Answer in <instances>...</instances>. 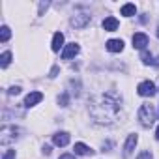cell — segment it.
Listing matches in <instances>:
<instances>
[{"label": "cell", "mask_w": 159, "mask_h": 159, "mask_svg": "<svg viewBox=\"0 0 159 159\" xmlns=\"http://www.w3.org/2000/svg\"><path fill=\"white\" fill-rule=\"evenodd\" d=\"M120 112V99L114 94H103L90 105V114L98 124H112Z\"/></svg>", "instance_id": "1"}, {"label": "cell", "mask_w": 159, "mask_h": 159, "mask_svg": "<svg viewBox=\"0 0 159 159\" xmlns=\"http://www.w3.org/2000/svg\"><path fill=\"white\" fill-rule=\"evenodd\" d=\"M139 120H140L142 127H150L155 122V111H153V107L148 105V103L140 105V109H139Z\"/></svg>", "instance_id": "2"}, {"label": "cell", "mask_w": 159, "mask_h": 159, "mask_svg": "<svg viewBox=\"0 0 159 159\" xmlns=\"http://www.w3.org/2000/svg\"><path fill=\"white\" fill-rule=\"evenodd\" d=\"M17 133H19V129H17L15 125H4L2 131H0V144H4V146L10 144L11 140H15V139L19 137Z\"/></svg>", "instance_id": "3"}, {"label": "cell", "mask_w": 159, "mask_h": 159, "mask_svg": "<svg viewBox=\"0 0 159 159\" xmlns=\"http://www.w3.org/2000/svg\"><path fill=\"white\" fill-rule=\"evenodd\" d=\"M137 92H139V96H142V98H152L157 90H155V84H153L152 81H142V83L139 84Z\"/></svg>", "instance_id": "4"}, {"label": "cell", "mask_w": 159, "mask_h": 159, "mask_svg": "<svg viewBox=\"0 0 159 159\" xmlns=\"http://www.w3.org/2000/svg\"><path fill=\"white\" fill-rule=\"evenodd\" d=\"M88 23H90V15L88 13H77V15L71 17V25L75 28H84Z\"/></svg>", "instance_id": "5"}, {"label": "cell", "mask_w": 159, "mask_h": 159, "mask_svg": "<svg viewBox=\"0 0 159 159\" xmlns=\"http://www.w3.org/2000/svg\"><path fill=\"white\" fill-rule=\"evenodd\" d=\"M146 45H148V36L142 34V32H137L133 36V47L140 49V51H146Z\"/></svg>", "instance_id": "6"}, {"label": "cell", "mask_w": 159, "mask_h": 159, "mask_svg": "<svg viewBox=\"0 0 159 159\" xmlns=\"http://www.w3.org/2000/svg\"><path fill=\"white\" fill-rule=\"evenodd\" d=\"M79 54V45L73 41V43H67L66 47H64V51H62V58L64 60H69V58H73V56H77Z\"/></svg>", "instance_id": "7"}, {"label": "cell", "mask_w": 159, "mask_h": 159, "mask_svg": "<svg viewBox=\"0 0 159 159\" xmlns=\"http://www.w3.org/2000/svg\"><path fill=\"white\" fill-rule=\"evenodd\" d=\"M52 142H54V146H67L69 144V133H66V131H62V133H56V135H52Z\"/></svg>", "instance_id": "8"}, {"label": "cell", "mask_w": 159, "mask_h": 159, "mask_svg": "<svg viewBox=\"0 0 159 159\" xmlns=\"http://www.w3.org/2000/svg\"><path fill=\"white\" fill-rule=\"evenodd\" d=\"M41 99H43V94H41V92H30V94L26 96V99H25V105H26V107H34V105H38Z\"/></svg>", "instance_id": "9"}, {"label": "cell", "mask_w": 159, "mask_h": 159, "mask_svg": "<svg viewBox=\"0 0 159 159\" xmlns=\"http://www.w3.org/2000/svg\"><path fill=\"white\" fill-rule=\"evenodd\" d=\"M137 140H139L137 135H129V137H127L125 146H124V155H131V153H133V150H135V146H137Z\"/></svg>", "instance_id": "10"}, {"label": "cell", "mask_w": 159, "mask_h": 159, "mask_svg": "<svg viewBox=\"0 0 159 159\" xmlns=\"http://www.w3.org/2000/svg\"><path fill=\"white\" fill-rule=\"evenodd\" d=\"M60 47H64V34H62V32H56V34L52 36V45H51V49H52L54 52H58Z\"/></svg>", "instance_id": "11"}, {"label": "cell", "mask_w": 159, "mask_h": 159, "mask_svg": "<svg viewBox=\"0 0 159 159\" xmlns=\"http://www.w3.org/2000/svg\"><path fill=\"white\" fill-rule=\"evenodd\" d=\"M124 49V41L122 39H109L107 41V51L111 52H120Z\"/></svg>", "instance_id": "12"}, {"label": "cell", "mask_w": 159, "mask_h": 159, "mask_svg": "<svg viewBox=\"0 0 159 159\" xmlns=\"http://www.w3.org/2000/svg\"><path fill=\"white\" fill-rule=\"evenodd\" d=\"M73 150H75V153H77V155H92V153H94V150H92V148H88V146H86V144H83V142H77Z\"/></svg>", "instance_id": "13"}, {"label": "cell", "mask_w": 159, "mask_h": 159, "mask_svg": "<svg viewBox=\"0 0 159 159\" xmlns=\"http://www.w3.org/2000/svg\"><path fill=\"white\" fill-rule=\"evenodd\" d=\"M103 28H105L107 32H114V30H118V19H114V17H107V19L103 21Z\"/></svg>", "instance_id": "14"}, {"label": "cell", "mask_w": 159, "mask_h": 159, "mask_svg": "<svg viewBox=\"0 0 159 159\" xmlns=\"http://www.w3.org/2000/svg\"><path fill=\"white\" fill-rule=\"evenodd\" d=\"M135 13H137L135 4H124V6H122V15H124V17H131V15H135Z\"/></svg>", "instance_id": "15"}, {"label": "cell", "mask_w": 159, "mask_h": 159, "mask_svg": "<svg viewBox=\"0 0 159 159\" xmlns=\"http://www.w3.org/2000/svg\"><path fill=\"white\" fill-rule=\"evenodd\" d=\"M10 36H11L10 26H2V28H0V41H2V43H6L10 39Z\"/></svg>", "instance_id": "16"}, {"label": "cell", "mask_w": 159, "mask_h": 159, "mask_svg": "<svg viewBox=\"0 0 159 159\" xmlns=\"http://www.w3.org/2000/svg\"><path fill=\"white\" fill-rule=\"evenodd\" d=\"M10 62H11V52H10V51L2 52V56H0V66H2V67H8Z\"/></svg>", "instance_id": "17"}, {"label": "cell", "mask_w": 159, "mask_h": 159, "mask_svg": "<svg viewBox=\"0 0 159 159\" xmlns=\"http://www.w3.org/2000/svg\"><path fill=\"white\" fill-rule=\"evenodd\" d=\"M140 60H142V64H146V66L153 64V56H152V52H148V51H142V54H140Z\"/></svg>", "instance_id": "18"}, {"label": "cell", "mask_w": 159, "mask_h": 159, "mask_svg": "<svg viewBox=\"0 0 159 159\" xmlns=\"http://www.w3.org/2000/svg\"><path fill=\"white\" fill-rule=\"evenodd\" d=\"M58 103H60V107H67V103H69V96H67V94H62V96L58 98Z\"/></svg>", "instance_id": "19"}, {"label": "cell", "mask_w": 159, "mask_h": 159, "mask_svg": "<svg viewBox=\"0 0 159 159\" xmlns=\"http://www.w3.org/2000/svg\"><path fill=\"white\" fill-rule=\"evenodd\" d=\"M19 92H21V86H11V88L8 90V94H10V96H17Z\"/></svg>", "instance_id": "20"}, {"label": "cell", "mask_w": 159, "mask_h": 159, "mask_svg": "<svg viewBox=\"0 0 159 159\" xmlns=\"http://www.w3.org/2000/svg\"><path fill=\"white\" fill-rule=\"evenodd\" d=\"M2 159H15V150H8Z\"/></svg>", "instance_id": "21"}, {"label": "cell", "mask_w": 159, "mask_h": 159, "mask_svg": "<svg viewBox=\"0 0 159 159\" xmlns=\"http://www.w3.org/2000/svg\"><path fill=\"white\" fill-rule=\"evenodd\" d=\"M137 159H153V157H152V153H150V152H142V153H139V157H137Z\"/></svg>", "instance_id": "22"}, {"label": "cell", "mask_w": 159, "mask_h": 159, "mask_svg": "<svg viewBox=\"0 0 159 159\" xmlns=\"http://www.w3.org/2000/svg\"><path fill=\"white\" fill-rule=\"evenodd\" d=\"M47 8H49V2H41V4H39V15H43V11H45Z\"/></svg>", "instance_id": "23"}, {"label": "cell", "mask_w": 159, "mask_h": 159, "mask_svg": "<svg viewBox=\"0 0 159 159\" xmlns=\"http://www.w3.org/2000/svg\"><path fill=\"white\" fill-rule=\"evenodd\" d=\"M58 71H60V69H58V66H54V67H52V71H51V77H56V75H58Z\"/></svg>", "instance_id": "24"}, {"label": "cell", "mask_w": 159, "mask_h": 159, "mask_svg": "<svg viewBox=\"0 0 159 159\" xmlns=\"http://www.w3.org/2000/svg\"><path fill=\"white\" fill-rule=\"evenodd\" d=\"M43 152H45V153L49 155V153H51V146H43Z\"/></svg>", "instance_id": "25"}, {"label": "cell", "mask_w": 159, "mask_h": 159, "mask_svg": "<svg viewBox=\"0 0 159 159\" xmlns=\"http://www.w3.org/2000/svg\"><path fill=\"white\" fill-rule=\"evenodd\" d=\"M60 159H75V157H73V155H69V153H66V155H62Z\"/></svg>", "instance_id": "26"}, {"label": "cell", "mask_w": 159, "mask_h": 159, "mask_svg": "<svg viewBox=\"0 0 159 159\" xmlns=\"http://www.w3.org/2000/svg\"><path fill=\"white\" fill-rule=\"evenodd\" d=\"M153 66H155V67H157V69H159V56H157V58H155V60H153Z\"/></svg>", "instance_id": "27"}, {"label": "cell", "mask_w": 159, "mask_h": 159, "mask_svg": "<svg viewBox=\"0 0 159 159\" xmlns=\"http://www.w3.org/2000/svg\"><path fill=\"white\" fill-rule=\"evenodd\" d=\"M155 139L159 140V125H157V131H155Z\"/></svg>", "instance_id": "28"}, {"label": "cell", "mask_w": 159, "mask_h": 159, "mask_svg": "<svg viewBox=\"0 0 159 159\" xmlns=\"http://www.w3.org/2000/svg\"><path fill=\"white\" fill-rule=\"evenodd\" d=\"M157 36H159V28H157Z\"/></svg>", "instance_id": "29"}]
</instances>
